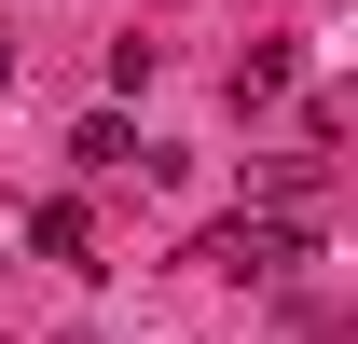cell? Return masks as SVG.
Wrapping results in <instances>:
<instances>
[{"label":"cell","instance_id":"2","mask_svg":"<svg viewBox=\"0 0 358 344\" xmlns=\"http://www.w3.org/2000/svg\"><path fill=\"white\" fill-rule=\"evenodd\" d=\"M69 166H83V179L138 166V124H124V110H83V124H69Z\"/></svg>","mask_w":358,"mask_h":344},{"label":"cell","instance_id":"1","mask_svg":"<svg viewBox=\"0 0 358 344\" xmlns=\"http://www.w3.org/2000/svg\"><path fill=\"white\" fill-rule=\"evenodd\" d=\"M193 261L248 289V275H289V261H317V220H303V207H275V220H221V234H207Z\"/></svg>","mask_w":358,"mask_h":344},{"label":"cell","instance_id":"3","mask_svg":"<svg viewBox=\"0 0 358 344\" xmlns=\"http://www.w3.org/2000/svg\"><path fill=\"white\" fill-rule=\"evenodd\" d=\"M28 248H42V261H83V248H96L83 193H55V207H28Z\"/></svg>","mask_w":358,"mask_h":344},{"label":"cell","instance_id":"4","mask_svg":"<svg viewBox=\"0 0 358 344\" xmlns=\"http://www.w3.org/2000/svg\"><path fill=\"white\" fill-rule=\"evenodd\" d=\"M262 96H289V42H248V55H234V110H262Z\"/></svg>","mask_w":358,"mask_h":344},{"label":"cell","instance_id":"5","mask_svg":"<svg viewBox=\"0 0 358 344\" xmlns=\"http://www.w3.org/2000/svg\"><path fill=\"white\" fill-rule=\"evenodd\" d=\"M14 83H28V55H14V28H0V96H14Z\"/></svg>","mask_w":358,"mask_h":344}]
</instances>
